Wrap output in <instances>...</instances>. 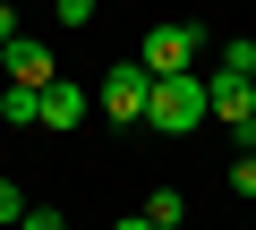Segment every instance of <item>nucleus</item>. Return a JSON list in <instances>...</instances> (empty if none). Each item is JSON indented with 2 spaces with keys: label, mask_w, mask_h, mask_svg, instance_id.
Instances as JSON below:
<instances>
[{
  "label": "nucleus",
  "mask_w": 256,
  "mask_h": 230,
  "mask_svg": "<svg viewBox=\"0 0 256 230\" xmlns=\"http://www.w3.org/2000/svg\"><path fill=\"white\" fill-rule=\"evenodd\" d=\"M205 120H214V94H205L196 68L154 77V102H146V128H154V137H188V128H205Z\"/></svg>",
  "instance_id": "nucleus-1"
},
{
  "label": "nucleus",
  "mask_w": 256,
  "mask_h": 230,
  "mask_svg": "<svg viewBox=\"0 0 256 230\" xmlns=\"http://www.w3.org/2000/svg\"><path fill=\"white\" fill-rule=\"evenodd\" d=\"M146 102H154V68L146 60H111V77L94 85V111L111 128H146Z\"/></svg>",
  "instance_id": "nucleus-2"
},
{
  "label": "nucleus",
  "mask_w": 256,
  "mask_h": 230,
  "mask_svg": "<svg viewBox=\"0 0 256 230\" xmlns=\"http://www.w3.org/2000/svg\"><path fill=\"white\" fill-rule=\"evenodd\" d=\"M196 51H205V26H196V17H188V26H146V43H137V60H146L154 77L196 68Z\"/></svg>",
  "instance_id": "nucleus-3"
},
{
  "label": "nucleus",
  "mask_w": 256,
  "mask_h": 230,
  "mask_svg": "<svg viewBox=\"0 0 256 230\" xmlns=\"http://www.w3.org/2000/svg\"><path fill=\"white\" fill-rule=\"evenodd\" d=\"M86 120H94V94H86L77 77H52V85H43V128H52V137H77Z\"/></svg>",
  "instance_id": "nucleus-4"
},
{
  "label": "nucleus",
  "mask_w": 256,
  "mask_h": 230,
  "mask_svg": "<svg viewBox=\"0 0 256 230\" xmlns=\"http://www.w3.org/2000/svg\"><path fill=\"white\" fill-rule=\"evenodd\" d=\"M205 94H214V120H230V128L256 120V77H248V68H214Z\"/></svg>",
  "instance_id": "nucleus-5"
},
{
  "label": "nucleus",
  "mask_w": 256,
  "mask_h": 230,
  "mask_svg": "<svg viewBox=\"0 0 256 230\" xmlns=\"http://www.w3.org/2000/svg\"><path fill=\"white\" fill-rule=\"evenodd\" d=\"M0 68H9V85H52L60 68H52V43H34V34H9L0 43Z\"/></svg>",
  "instance_id": "nucleus-6"
},
{
  "label": "nucleus",
  "mask_w": 256,
  "mask_h": 230,
  "mask_svg": "<svg viewBox=\"0 0 256 230\" xmlns=\"http://www.w3.org/2000/svg\"><path fill=\"white\" fill-rule=\"evenodd\" d=\"M0 120L9 128H43V85H9L0 94Z\"/></svg>",
  "instance_id": "nucleus-7"
},
{
  "label": "nucleus",
  "mask_w": 256,
  "mask_h": 230,
  "mask_svg": "<svg viewBox=\"0 0 256 230\" xmlns=\"http://www.w3.org/2000/svg\"><path fill=\"white\" fill-rule=\"evenodd\" d=\"M146 213H154V230H188V196H180V188H154Z\"/></svg>",
  "instance_id": "nucleus-8"
},
{
  "label": "nucleus",
  "mask_w": 256,
  "mask_h": 230,
  "mask_svg": "<svg viewBox=\"0 0 256 230\" xmlns=\"http://www.w3.org/2000/svg\"><path fill=\"white\" fill-rule=\"evenodd\" d=\"M9 222H26V196H18V179H0V230Z\"/></svg>",
  "instance_id": "nucleus-9"
},
{
  "label": "nucleus",
  "mask_w": 256,
  "mask_h": 230,
  "mask_svg": "<svg viewBox=\"0 0 256 230\" xmlns=\"http://www.w3.org/2000/svg\"><path fill=\"white\" fill-rule=\"evenodd\" d=\"M18 230H68V222H60V205H26V222H18Z\"/></svg>",
  "instance_id": "nucleus-10"
},
{
  "label": "nucleus",
  "mask_w": 256,
  "mask_h": 230,
  "mask_svg": "<svg viewBox=\"0 0 256 230\" xmlns=\"http://www.w3.org/2000/svg\"><path fill=\"white\" fill-rule=\"evenodd\" d=\"M230 196H256V154H239V162H230Z\"/></svg>",
  "instance_id": "nucleus-11"
},
{
  "label": "nucleus",
  "mask_w": 256,
  "mask_h": 230,
  "mask_svg": "<svg viewBox=\"0 0 256 230\" xmlns=\"http://www.w3.org/2000/svg\"><path fill=\"white\" fill-rule=\"evenodd\" d=\"M52 17H60V26H86V17H94V0H52Z\"/></svg>",
  "instance_id": "nucleus-12"
},
{
  "label": "nucleus",
  "mask_w": 256,
  "mask_h": 230,
  "mask_svg": "<svg viewBox=\"0 0 256 230\" xmlns=\"http://www.w3.org/2000/svg\"><path fill=\"white\" fill-rule=\"evenodd\" d=\"M111 230H154V213H146V205H137V213H120V222H111Z\"/></svg>",
  "instance_id": "nucleus-13"
},
{
  "label": "nucleus",
  "mask_w": 256,
  "mask_h": 230,
  "mask_svg": "<svg viewBox=\"0 0 256 230\" xmlns=\"http://www.w3.org/2000/svg\"><path fill=\"white\" fill-rule=\"evenodd\" d=\"M9 34H18V9H9V0H0V43H9Z\"/></svg>",
  "instance_id": "nucleus-14"
},
{
  "label": "nucleus",
  "mask_w": 256,
  "mask_h": 230,
  "mask_svg": "<svg viewBox=\"0 0 256 230\" xmlns=\"http://www.w3.org/2000/svg\"><path fill=\"white\" fill-rule=\"evenodd\" d=\"M239 154H256V120H248V128H239Z\"/></svg>",
  "instance_id": "nucleus-15"
}]
</instances>
